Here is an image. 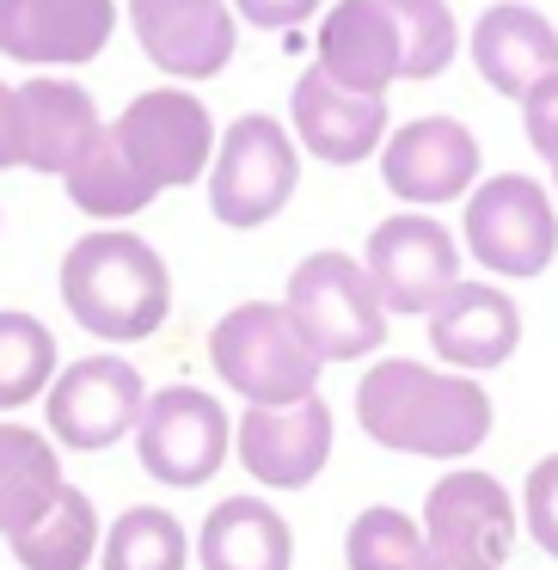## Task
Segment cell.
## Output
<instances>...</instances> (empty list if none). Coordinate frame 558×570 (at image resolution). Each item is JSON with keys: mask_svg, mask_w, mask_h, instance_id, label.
<instances>
[{"mask_svg": "<svg viewBox=\"0 0 558 570\" xmlns=\"http://www.w3.org/2000/svg\"><path fill=\"white\" fill-rule=\"evenodd\" d=\"M56 386V337L43 320L7 307L0 313V411H19Z\"/></svg>", "mask_w": 558, "mask_h": 570, "instance_id": "obj_26", "label": "cell"}, {"mask_svg": "<svg viewBox=\"0 0 558 570\" xmlns=\"http://www.w3.org/2000/svg\"><path fill=\"white\" fill-rule=\"evenodd\" d=\"M0 166H26V124H19V92L0 80Z\"/></svg>", "mask_w": 558, "mask_h": 570, "instance_id": "obj_32", "label": "cell"}, {"mask_svg": "<svg viewBox=\"0 0 558 570\" xmlns=\"http://www.w3.org/2000/svg\"><path fill=\"white\" fill-rule=\"evenodd\" d=\"M356 423L386 454L467 460L491 435V393L472 374L393 356L356 381Z\"/></svg>", "mask_w": 558, "mask_h": 570, "instance_id": "obj_1", "label": "cell"}, {"mask_svg": "<svg viewBox=\"0 0 558 570\" xmlns=\"http://www.w3.org/2000/svg\"><path fill=\"white\" fill-rule=\"evenodd\" d=\"M552 185H558V173H552Z\"/></svg>", "mask_w": 558, "mask_h": 570, "instance_id": "obj_33", "label": "cell"}, {"mask_svg": "<svg viewBox=\"0 0 558 570\" xmlns=\"http://www.w3.org/2000/svg\"><path fill=\"white\" fill-rule=\"evenodd\" d=\"M362 271H369L386 320L393 313H430L460 283V239L435 215H386L369 234Z\"/></svg>", "mask_w": 558, "mask_h": 570, "instance_id": "obj_10", "label": "cell"}, {"mask_svg": "<svg viewBox=\"0 0 558 570\" xmlns=\"http://www.w3.org/2000/svg\"><path fill=\"white\" fill-rule=\"evenodd\" d=\"M381 178L411 209L472 197V185H479V136L460 117H411L405 129L386 136Z\"/></svg>", "mask_w": 558, "mask_h": 570, "instance_id": "obj_12", "label": "cell"}, {"mask_svg": "<svg viewBox=\"0 0 558 570\" xmlns=\"http://www.w3.org/2000/svg\"><path fill=\"white\" fill-rule=\"evenodd\" d=\"M227 7H234V19H252L258 31H288L320 13L325 0H227Z\"/></svg>", "mask_w": 558, "mask_h": 570, "instance_id": "obj_31", "label": "cell"}, {"mask_svg": "<svg viewBox=\"0 0 558 570\" xmlns=\"http://www.w3.org/2000/svg\"><path fill=\"white\" fill-rule=\"evenodd\" d=\"M190 540L185 521L173 509L136 503L111 521V533L99 540V570H185Z\"/></svg>", "mask_w": 558, "mask_h": 570, "instance_id": "obj_25", "label": "cell"}, {"mask_svg": "<svg viewBox=\"0 0 558 570\" xmlns=\"http://www.w3.org/2000/svg\"><path fill=\"white\" fill-rule=\"evenodd\" d=\"M332 405L325 399H301V405L276 411H246L234 430L239 466L264 484V491H301L325 472L332 460Z\"/></svg>", "mask_w": 558, "mask_h": 570, "instance_id": "obj_14", "label": "cell"}, {"mask_svg": "<svg viewBox=\"0 0 558 570\" xmlns=\"http://www.w3.org/2000/svg\"><path fill=\"white\" fill-rule=\"evenodd\" d=\"M344 564L350 570H430V546H423V528L405 509L374 503L344 528Z\"/></svg>", "mask_w": 558, "mask_h": 570, "instance_id": "obj_27", "label": "cell"}, {"mask_svg": "<svg viewBox=\"0 0 558 570\" xmlns=\"http://www.w3.org/2000/svg\"><path fill=\"white\" fill-rule=\"evenodd\" d=\"M521 129H528V148L558 173V75H546L540 87L521 99Z\"/></svg>", "mask_w": 558, "mask_h": 570, "instance_id": "obj_30", "label": "cell"}, {"mask_svg": "<svg viewBox=\"0 0 558 570\" xmlns=\"http://www.w3.org/2000/svg\"><path fill=\"white\" fill-rule=\"evenodd\" d=\"M423 320H430V350L454 362V374L503 368L521 350V307L497 283H454Z\"/></svg>", "mask_w": 558, "mask_h": 570, "instance_id": "obj_16", "label": "cell"}, {"mask_svg": "<svg viewBox=\"0 0 558 570\" xmlns=\"http://www.w3.org/2000/svg\"><path fill=\"white\" fill-rule=\"evenodd\" d=\"M117 0H0V56L26 68H80L111 43Z\"/></svg>", "mask_w": 558, "mask_h": 570, "instance_id": "obj_15", "label": "cell"}, {"mask_svg": "<svg viewBox=\"0 0 558 570\" xmlns=\"http://www.w3.org/2000/svg\"><path fill=\"white\" fill-rule=\"evenodd\" d=\"M288 136L325 166H362L374 148H386V99H356L307 68L288 92Z\"/></svg>", "mask_w": 558, "mask_h": 570, "instance_id": "obj_18", "label": "cell"}, {"mask_svg": "<svg viewBox=\"0 0 558 570\" xmlns=\"http://www.w3.org/2000/svg\"><path fill=\"white\" fill-rule=\"evenodd\" d=\"M301 185V148L288 124L246 111L222 129L209 160V215L222 227H264L288 209Z\"/></svg>", "mask_w": 558, "mask_h": 570, "instance_id": "obj_5", "label": "cell"}, {"mask_svg": "<svg viewBox=\"0 0 558 570\" xmlns=\"http://www.w3.org/2000/svg\"><path fill=\"white\" fill-rule=\"evenodd\" d=\"M129 26L141 56L173 80H215L239 43L227 0H129Z\"/></svg>", "mask_w": 558, "mask_h": 570, "instance_id": "obj_13", "label": "cell"}, {"mask_svg": "<svg viewBox=\"0 0 558 570\" xmlns=\"http://www.w3.org/2000/svg\"><path fill=\"white\" fill-rule=\"evenodd\" d=\"M521 521H528L533 546L546 558H558V454L533 460L528 484H521Z\"/></svg>", "mask_w": 558, "mask_h": 570, "instance_id": "obj_29", "label": "cell"}, {"mask_svg": "<svg viewBox=\"0 0 558 570\" xmlns=\"http://www.w3.org/2000/svg\"><path fill=\"white\" fill-rule=\"evenodd\" d=\"M99 540L105 533H99L92 497L75 491V484H62V497H56L26 533H13L7 546H13L19 570H87V558L99 552Z\"/></svg>", "mask_w": 558, "mask_h": 570, "instance_id": "obj_24", "label": "cell"}, {"mask_svg": "<svg viewBox=\"0 0 558 570\" xmlns=\"http://www.w3.org/2000/svg\"><path fill=\"white\" fill-rule=\"evenodd\" d=\"M399 26V80H435L460 50L448 0H381Z\"/></svg>", "mask_w": 558, "mask_h": 570, "instance_id": "obj_28", "label": "cell"}, {"mask_svg": "<svg viewBox=\"0 0 558 570\" xmlns=\"http://www.w3.org/2000/svg\"><path fill=\"white\" fill-rule=\"evenodd\" d=\"M141 405H148V386H141L136 362L117 356H80L56 374V386L43 393V423H50L56 442L80 448H111L117 435H129L141 423Z\"/></svg>", "mask_w": 558, "mask_h": 570, "instance_id": "obj_11", "label": "cell"}, {"mask_svg": "<svg viewBox=\"0 0 558 570\" xmlns=\"http://www.w3.org/2000/svg\"><path fill=\"white\" fill-rule=\"evenodd\" d=\"M320 68L356 99H386L399 80V26L381 0H332L320 19Z\"/></svg>", "mask_w": 558, "mask_h": 570, "instance_id": "obj_19", "label": "cell"}, {"mask_svg": "<svg viewBox=\"0 0 558 570\" xmlns=\"http://www.w3.org/2000/svg\"><path fill=\"white\" fill-rule=\"evenodd\" d=\"M62 185H68V203H75L80 215H92V222H124V215H141L154 197H160V190L124 160L111 124L75 154V166L62 173Z\"/></svg>", "mask_w": 558, "mask_h": 570, "instance_id": "obj_23", "label": "cell"}, {"mask_svg": "<svg viewBox=\"0 0 558 570\" xmlns=\"http://www.w3.org/2000/svg\"><path fill=\"white\" fill-rule=\"evenodd\" d=\"M467 50L479 80L503 99H528L546 75H558V26L528 0H491L472 19Z\"/></svg>", "mask_w": 558, "mask_h": 570, "instance_id": "obj_17", "label": "cell"}, {"mask_svg": "<svg viewBox=\"0 0 558 570\" xmlns=\"http://www.w3.org/2000/svg\"><path fill=\"white\" fill-rule=\"evenodd\" d=\"M460 234H467L472 264H484L491 276H509V283H528L558 258V203L528 173L479 178L467 197V215H460Z\"/></svg>", "mask_w": 558, "mask_h": 570, "instance_id": "obj_6", "label": "cell"}, {"mask_svg": "<svg viewBox=\"0 0 558 570\" xmlns=\"http://www.w3.org/2000/svg\"><path fill=\"white\" fill-rule=\"evenodd\" d=\"M62 460H56L50 435L26 430V423H0V533L13 540L26 533L43 509L62 497Z\"/></svg>", "mask_w": 558, "mask_h": 570, "instance_id": "obj_22", "label": "cell"}, {"mask_svg": "<svg viewBox=\"0 0 558 570\" xmlns=\"http://www.w3.org/2000/svg\"><path fill=\"white\" fill-rule=\"evenodd\" d=\"M283 313L320 362H362L386 344V307L350 252H307L288 276Z\"/></svg>", "mask_w": 558, "mask_h": 570, "instance_id": "obj_4", "label": "cell"}, {"mask_svg": "<svg viewBox=\"0 0 558 570\" xmlns=\"http://www.w3.org/2000/svg\"><path fill=\"white\" fill-rule=\"evenodd\" d=\"M203 570H288L295 564V533L264 497H227L209 509L197 533Z\"/></svg>", "mask_w": 558, "mask_h": 570, "instance_id": "obj_21", "label": "cell"}, {"mask_svg": "<svg viewBox=\"0 0 558 570\" xmlns=\"http://www.w3.org/2000/svg\"><path fill=\"white\" fill-rule=\"evenodd\" d=\"M227 411L215 405V393L203 386H160L148 393L141 405V423H136V454H141V472L173 491H197L209 484L215 472L227 466Z\"/></svg>", "mask_w": 558, "mask_h": 570, "instance_id": "obj_9", "label": "cell"}, {"mask_svg": "<svg viewBox=\"0 0 558 570\" xmlns=\"http://www.w3.org/2000/svg\"><path fill=\"white\" fill-rule=\"evenodd\" d=\"M13 92H19V124H26V166L31 173H68L75 154L105 129L92 92L75 87V80L38 75Z\"/></svg>", "mask_w": 558, "mask_h": 570, "instance_id": "obj_20", "label": "cell"}, {"mask_svg": "<svg viewBox=\"0 0 558 570\" xmlns=\"http://www.w3.org/2000/svg\"><path fill=\"white\" fill-rule=\"evenodd\" d=\"M423 546L430 570H503L516 546V503L479 466H454L423 497Z\"/></svg>", "mask_w": 558, "mask_h": 570, "instance_id": "obj_7", "label": "cell"}, {"mask_svg": "<svg viewBox=\"0 0 558 570\" xmlns=\"http://www.w3.org/2000/svg\"><path fill=\"white\" fill-rule=\"evenodd\" d=\"M209 362L227 393H239L252 411L320 399L325 362L301 344V332L288 325V313L276 301H239L234 313H222L209 332Z\"/></svg>", "mask_w": 558, "mask_h": 570, "instance_id": "obj_3", "label": "cell"}, {"mask_svg": "<svg viewBox=\"0 0 558 570\" xmlns=\"http://www.w3.org/2000/svg\"><path fill=\"white\" fill-rule=\"evenodd\" d=\"M62 301L92 337L136 344L160 332L173 313V271L129 227H92L62 258Z\"/></svg>", "mask_w": 558, "mask_h": 570, "instance_id": "obj_2", "label": "cell"}, {"mask_svg": "<svg viewBox=\"0 0 558 570\" xmlns=\"http://www.w3.org/2000/svg\"><path fill=\"white\" fill-rule=\"evenodd\" d=\"M124 160L148 178L154 190H185L209 173L215 160V117L203 111L197 92L154 87L141 99H129V111L111 124Z\"/></svg>", "mask_w": 558, "mask_h": 570, "instance_id": "obj_8", "label": "cell"}]
</instances>
